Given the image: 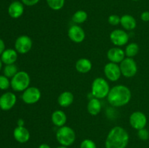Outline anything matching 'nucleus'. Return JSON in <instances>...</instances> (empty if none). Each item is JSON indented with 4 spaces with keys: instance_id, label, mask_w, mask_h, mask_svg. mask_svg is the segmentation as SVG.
<instances>
[{
    "instance_id": "obj_1",
    "label": "nucleus",
    "mask_w": 149,
    "mask_h": 148,
    "mask_svg": "<svg viewBox=\"0 0 149 148\" xmlns=\"http://www.w3.org/2000/svg\"><path fill=\"white\" fill-rule=\"evenodd\" d=\"M130 136L122 126H114L109 132L105 142L106 148H126L129 143Z\"/></svg>"
},
{
    "instance_id": "obj_2",
    "label": "nucleus",
    "mask_w": 149,
    "mask_h": 148,
    "mask_svg": "<svg viewBox=\"0 0 149 148\" xmlns=\"http://www.w3.org/2000/svg\"><path fill=\"white\" fill-rule=\"evenodd\" d=\"M132 97L130 89L125 85L112 87L108 94V102L113 107H123L130 102Z\"/></svg>"
},
{
    "instance_id": "obj_3",
    "label": "nucleus",
    "mask_w": 149,
    "mask_h": 148,
    "mask_svg": "<svg viewBox=\"0 0 149 148\" xmlns=\"http://www.w3.org/2000/svg\"><path fill=\"white\" fill-rule=\"evenodd\" d=\"M30 75L26 71H18L10 80V86L15 91H24L29 87Z\"/></svg>"
},
{
    "instance_id": "obj_4",
    "label": "nucleus",
    "mask_w": 149,
    "mask_h": 148,
    "mask_svg": "<svg viewBox=\"0 0 149 148\" xmlns=\"http://www.w3.org/2000/svg\"><path fill=\"white\" fill-rule=\"evenodd\" d=\"M56 139L61 145L69 147L76 140V133L72 128L68 126L60 127L56 132Z\"/></svg>"
},
{
    "instance_id": "obj_5",
    "label": "nucleus",
    "mask_w": 149,
    "mask_h": 148,
    "mask_svg": "<svg viewBox=\"0 0 149 148\" xmlns=\"http://www.w3.org/2000/svg\"><path fill=\"white\" fill-rule=\"evenodd\" d=\"M110 89V86L108 81L102 77L96 78L93 81L91 92L93 97L95 98L101 100L105 97H107Z\"/></svg>"
},
{
    "instance_id": "obj_6",
    "label": "nucleus",
    "mask_w": 149,
    "mask_h": 148,
    "mask_svg": "<svg viewBox=\"0 0 149 148\" xmlns=\"http://www.w3.org/2000/svg\"><path fill=\"white\" fill-rule=\"evenodd\" d=\"M122 75L126 78H132L136 75L138 72V65L133 58L125 57L122 62H120Z\"/></svg>"
},
{
    "instance_id": "obj_7",
    "label": "nucleus",
    "mask_w": 149,
    "mask_h": 148,
    "mask_svg": "<svg viewBox=\"0 0 149 148\" xmlns=\"http://www.w3.org/2000/svg\"><path fill=\"white\" fill-rule=\"evenodd\" d=\"M41 91L37 87L29 86L23 91L22 100L27 104H33L38 102L41 99Z\"/></svg>"
},
{
    "instance_id": "obj_8",
    "label": "nucleus",
    "mask_w": 149,
    "mask_h": 148,
    "mask_svg": "<svg viewBox=\"0 0 149 148\" xmlns=\"http://www.w3.org/2000/svg\"><path fill=\"white\" fill-rule=\"evenodd\" d=\"M33 41L32 39L26 35H23L17 38L15 42V49L17 53L24 54L28 53L31 49Z\"/></svg>"
},
{
    "instance_id": "obj_9",
    "label": "nucleus",
    "mask_w": 149,
    "mask_h": 148,
    "mask_svg": "<svg viewBox=\"0 0 149 148\" xmlns=\"http://www.w3.org/2000/svg\"><path fill=\"white\" fill-rule=\"evenodd\" d=\"M147 121L146 115L143 112H133L130 116V124L133 129L138 131L146 128Z\"/></svg>"
},
{
    "instance_id": "obj_10",
    "label": "nucleus",
    "mask_w": 149,
    "mask_h": 148,
    "mask_svg": "<svg viewBox=\"0 0 149 148\" xmlns=\"http://www.w3.org/2000/svg\"><path fill=\"white\" fill-rule=\"evenodd\" d=\"M110 40L113 44L119 47L127 44L129 41V35L125 30L116 29L110 33Z\"/></svg>"
},
{
    "instance_id": "obj_11",
    "label": "nucleus",
    "mask_w": 149,
    "mask_h": 148,
    "mask_svg": "<svg viewBox=\"0 0 149 148\" xmlns=\"http://www.w3.org/2000/svg\"><path fill=\"white\" fill-rule=\"evenodd\" d=\"M104 73L108 80L110 81H118L122 75L120 67L114 62H109L104 67Z\"/></svg>"
},
{
    "instance_id": "obj_12",
    "label": "nucleus",
    "mask_w": 149,
    "mask_h": 148,
    "mask_svg": "<svg viewBox=\"0 0 149 148\" xmlns=\"http://www.w3.org/2000/svg\"><path fill=\"white\" fill-rule=\"evenodd\" d=\"M17 97L13 92L7 91L0 97V108L4 111L10 110L15 105Z\"/></svg>"
},
{
    "instance_id": "obj_13",
    "label": "nucleus",
    "mask_w": 149,
    "mask_h": 148,
    "mask_svg": "<svg viewBox=\"0 0 149 148\" xmlns=\"http://www.w3.org/2000/svg\"><path fill=\"white\" fill-rule=\"evenodd\" d=\"M68 36L74 43H81L85 39V32L79 26L74 25L68 29Z\"/></svg>"
},
{
    "instance_id": "obj_14",
    "label": "nucleus",
    "mask_w": 149,
    "mask_h": 148,
    "mask_svg": "<svg viewBox=\"0 0 149 148\" xmlns=\"http://www.w3.org/2000/svg\"><path fill=\"white\" fill-rule=\"evenodd\" d=\"M8 15L13 19L21 17L24 12V4L20 1H14L9 5Z\"/></svg>"
},
{
    "instance_id": "obj_15",
    "label": "nucleus",
    "mask_w": 149,
    "mask_h": 148,
    "mask_svg": "<svg viewBox=\"0 0 149 148\" xmlns=\"http://www.w3.org/2000/svg\"><path fill=\"white\" fill-rule=\"evenodd\" d=\"M13 136L17 142L24 144L30 139V132L25 126H17L13 131Z\"/></svg>"
},
{
    "instance_id": "obj_16",
    "label": "nucleus",
    "mask_w": 149,
    "mask_h": 148,
    "mask_svg": "<svg viewBox=\"0 0 149 148\" xmlns=\"http://www.w3.org/2000/svg\"><path fill=\"white\" fill-rule=\"evenodd\" d=\"M125 52L119 47L111 48L107 52V57L109 60L114 63H120L125 58Z\"/></svg>"
},
{
    "instance_id": "obj_17",
    "label": "nucleus",
    "mask_w": 149,
    "mask_h": 148,
    "mask_svg": "<svg viewBox=\"0 0 149 148\" xmlns=\"http://www.w3.org/2000/svg\"><path fill=\"white\" fill-rule=\"evenodd\" d=\"M0 58L5 65L15 64L17 59V52L15 49H6L1 55Z\"/></svg>"
},
{
    "instance_id": "obj_18",
    "label": "nucleus",
    "mask_w": 149,
    "mask_h": 148,
    "mask_svg": "<svg viewBox=\"0 0 149 148\" xmlns=\"http://www.w3.org/2000/svg\"><path fill=\"white\" fill-rule=\"evenodd\" d=\"M51 120L55 126L60 128L65 126L67 120V116L63 110H57L52 113L51 115Z\"/></svg>"
},
{
    "instance_id": "obj_19",
    "label": "nucleus",
    "mask_w": 149,
    "mask_h": 148,
    "mask_svg": "<svg viewBox=\"0 0 149 148\" xmlns=\"http://www.w3.org/2000/svg\"><path fill=\"white\" fill-rule=\"evenodd\" d=\"M74 94L71 91H65L61 93L58 97V103L61 107H69L74 102Z\"/></svg>"
},
{
    "instance_id": "obj_20",
    "label": "nucleus",
    "mask_w": 149,
    "mask_h": 148,
    "mask_svg": "<svg viewBox=\"0 0 149 148\" xmlns=\"http://www.w3.org/2000/svg\"><path fill=\"white\" fill-rule=\"evenodd\" d=\"M120 24L125 30H132L136 28L137 22L135 17L131 15H124L121 17Z\"/></svg>"
},
{
    "instance_id": "obj_21",
    "label": "nucleus",
    "mask_w": 149,
    "mask_h": 148,
    "mask_svg": "<svg viewBox=\"0 0 149 148\" xmlns=\"http://www.w3.org/2000/svg\"><path fill=\"white\" fill-rule=\"evenodd\" d=\"M75 68L77 71L80 73H87L91 71L93 64L91 61L87 58H81L76 62Z\"/></svg>"
},
{
    "instance_id": "obj_22",
    "label": "nucleus",
    "mask_w": 149,
    "mask_h": 148,
    "mask_svg": "<svg viewBox=\"0 0 149 148\" xmlns=\"http://www.w3.org/2000/svg\"><path fill=\"white\" fill-rule=\"evenodd\" d=\"M87 111L90 113L91 115L95 116L98 115L100 113L102 109V104L100 102L99 99L95 98H92L91 100L89 101L88 104H87Z\"/></svg>"
},
{
    "instance_id": "obj_23",
    "label": "nucleus",
    "mask_w": 149,
    "mask_h": 148,
    "mask_svg": "<svg viewBox=\"0 0 149 148\" xmlns=\"http://www.w3.org/2000/svg\"><path fill=\"white\" fill-rule=\"evenodd\" d=\"M87 17H88V15H87V12L82 10H79L74 13L71 19L74 23L81 24L87 20Z\"/></svg>"
},
{
    "instance_id": "obj_24",
    "label": "nucleus",
    "mask_w": 149,
    "mask_h": 148,
    "mask_svg": "<svg viewBox=\"0 0 149 148\" xmlns=\"http://www.w3.org/2000/svg\"><path fill=\"white\" fill-rule=\"evenodd\" d=\"M139 46L137 43H130L127 44L125 48V55L127 57L133 58V57L136 56L139 52Z\"/></svg>"
},
{
    "instance_id": "obj_25",
    "label": "nucleus",
    "mask_w": 149,
    "mask_h": 148,
    "mask_svg": "<svg viewBox=\"0 0 149 148\" xmlns=\"http://www.w3.org/2000/svg\"><path fill=\"white\" fill-rule=\"evenodd\" d=\"M48 7L52 10L58 11L64 7L65 0H46Z\"/></svg>"
},
{
    "instance_id": "obj_26",
    "label": "nucleus",
    "mask_w": 149,
    "mask_h": 148,
    "mask_svg": "<svg viewBox=\"0 0 149 148\" xmlns=\"http://www.w3.org/2000/svg\"><path fill=\"white\" fill-rule=\"evenodd\" d=\"M3 72H4V75L5 76H7V78H12L18 72V70H17V65H15V64H10V65H5L4 70H3Z\"/></svg>"
},
{
    "instance_id": "obj_27",
    "label": "nucleus",
    "mask_w": 149,
    "mask_h": 148,
    "mask_svg": "<svg viewBox=\"0 0 149 148\" xmlns=\"http://www.w3.org/2000/svg\"><path fill=\"white\" fill-rule=\"evenodd\" d=\"M10 87V81L4 75H0V89L7 90Z\"/></svg>"
},
{
    "instance_id": "obj_28",
    "label": "nucleus",
    "mask_w": 149,
    "mask_h": 148,
    "mask_svg": "<svg viewBox=\"0 0 149 148\" xmlns=\"http://www.w3.org/2000/svg\"><path fill=\"white\" fill-rule=\"evenodd\" d=\"M80 148H97V145L92 139H86L81 142Z\"/></svg>"
},
{
    "instance_id": "obj_29",
    "label": "nucleus",
    "mask_w": 149,
    "mask_h": 148,
    "mask_svg": "<svg viewBox=\"0 0 149 148\" xmlns=\"http://www.w3.org/2000/svg\"><path fill=\"white\" fill-rule=\"evenodd\" d=\"M138 136L140 139L143 141H146L149 139V131L148 129L143 128L138 131Z\"/></svg>"
},
{
    "instance_id": "obj_30",
    "label": "nucleus",
    "mask_w": 149,
    "mask_h": 148,
    "mask_svg": "<svg viewBox=\"0 0 149 148\" xmlns=\"http://www.w3.org/2000/svg\"><path fill=\"white\" fill-rule=\"evenodd\" d=\"M121 17H119L117 15H111L108 18V22L111 26H117L120 24Z\"/></svg>"
},
{
    "instance_id": "obj_31",
    "label": "nucleus",
    "mask_w": 149,
    "mask_h": 148,
    "mask_svg": "<svg viewBox=\"0 0 149 148\" xmlns=\"http://www.w3.org/2000/svg\"><path fill=\"white\" fill-rule=\"evenodd\" d=\"M40 1V0H21V2L28 7H33Z\"/></svg>"
},
{
    "instance_id": "obj_32",
    "label": "nucleus",
    "mask_w": 149,
    "mask_h": 148,
    "mask_svg": "<svg viewBox=\"0 0 149 148\" xmlns=\"http://www.w3.org/2000/svg\"><path fill=\"white\" fill-rule=\"evenodd\" d=\"M141 19L143 22H149V11H144L141 13Z\"/></svg>"
},
{
    "instance_id": "obj_33",
    "label": "nucleus",
    "mask_w": 149,
    "mask_h": 148,
    "mask_svg": "<svg viewBox=\"0 0 149 148\" xmlns=\"http://www.w3.org/2000/svg\"><path fill=\"white\" fill-rule=\"evenodd\" d=\"M5 44L4 41L1 39H0V56H1V54L3 53L4 50H5Z\"/></svg>"
},
{
    "instance_id": "obj_34",
    "label": "nucleus",
    "mask_w": 149,
    "mask_h": 148,
    "mask_svg": "<svg viewBox=\"0 0 149 148\" xmlns=\"http://www.w3.org/2000/svg\"><path fill=\"white\" fill-rule=\"evenodd\" d=\"M25 122L23 119H19L17 122V126H24Z\"/></svg>"
},
{
    "instance_id": "obj_35",
    "label": "nucleus",
    "mask_w": 149,
    "mask_h": 148,
    "mask_svg": "<svg viewBox=\"0 0 149 148\" xmlns=\"http://www.w3.org/2000/svg\"><path fill=\"white\" fill-rule=\"evenodd\" d=\"M38 148H51V147L49 146V145H47V144L43 143V144H42V145H39V147Z\"/></svg>"
},
{
    "instance_id": "obj_36",
    "label": "nucleus",
    "mask_w": 149,
    "mask_h": 148,
    "mask_svg": "<svg viewBox=\"0 0 149 148\" xmlns=\"http://www.w3.org/2000/svg\"><path fill=\"white\" fill-rule=\"evenodd\" d=\"M2 61H1V58H0V71H1V68H2Z\"/></svg>"
},
{
    "instance_id": "obj_37",
    "label": "nucleus",
    "mask_w": 149,
    "mask_h": 148,
    "mask_svg": "<svg viewBox=\"0 0 149 148\" xmlns=\"http://www.w3.org/2000/svg\"><path fill=\"white\" fill-rule=\"evenodd\" d=\"M56 148H68V147H65V146H63V145H61V146L58 147Z\"/></svg>"
},
{
    "instance_id": "obj_38",
    "label": "nucleus",
    "mask_w": 149,
    "mask_h": 148,
    "mask_svg": "<svg viewBox=\"0 0 149 148\" xmlns=\"http://www.w3.org/2000/svg\"><path fill=\"white\" fill-rule=\"evenodd\" d=\"M131 1H139V0H131Z\"/></svg>"
},
{
    "instance_id": "obj_39",
    "label": "nucleus",
    "mask_w": 149,
    "mask_h": 148,
    "mask_svg": "<svg viewBox=\"0 0 149 148\" xmlns=\"http://www.w3.org/2000/svg\"><path fill=\"white\" fill-rule=\"evenodd\" d=\"M0 111H1V108H0Z\"/></svg>"
}]
</instances>
